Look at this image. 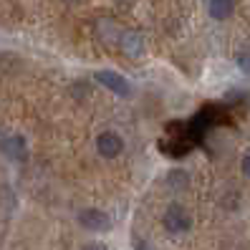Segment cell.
I'll return each mask as SVG.
<instances>
[{
	"instance_id": "obj_8",
	"label": "cell",
	"mask_w": 250,
	"mask_h": 250,
	"mask_svg": "<svg viewBox=\"0 0 250 250\" xmlns=\"http://www.w3.org/2000/svg\"><path fill=\"white\" fill-rule=\"evenodd\" d=\"M96 33L101 36V41L114 43V41H119V36H122V28L116 25L114 21H109V18H101V21L96 23Z\"/></svg>"
},
{
	"instance_id": "obj_3",
	"label": "cell",
	"mask_w": 250,
	"mask_h": 250,
	"mask_svg": "<svg viewBox=\"0 0 250 250\" xmlns=\"http://www.w3.org/2000/svg\"><path fill=\"white\" fill-rule=\"evenodd\" d=\"M79 223L91 230V232H101V230H109L111 228V217L104 210H96V208H86L79 212Z\"/></svg>"
},
{
	"instance_id": "obj_2",
	"label": "cell",
	"mask_w": 250,
	"mask_h": 250,
	"mask_svg": "<svg viewBox=\"0 0 250 250\" xmlns=\"http://www.w3.org/2000/svg\"><path fill=\"white\" fill-rule=\"evenodd\" d=\"M0 152H3L8 159H16L23 162L28 157L25 149V139L21 134H10V131H0Z\"/></svg>"
},
{
	"instance_id": "obj_11",
	"label": "cell",
	"mask_w": 250,
	"mask_h": 250,
	"mask_svg": "<svg viewBox=\"0 0 250 250\" xmlns=\"http://www.w3.org/2000/svg\"><path fill=\"white\" fill-rule=\"evenodd\" d=\"M240 167H243V174L250 180V154H245V157H243V165H240Z\"/></svg>"
},
{
	"instance_id": "obj_13",
	"label": "cell",
	"mask_w": 250,
	"mask_h": 250,
	"mask_svg": "<svg viewBox=\"0 0 250 250\" xmlns=\"http://www.w3.org/2000/svg\"><path fill=\"white\" fill-rule=\"evenodd\" d=\"M68 3H76V0H68Z\"/></svg>"
},
{
	"instance_id": "obj_10",
	"label": "cell",
	"mask_w": 250,
	"mask_h": 250,
	"mask_svg": "<svg viewBox=\"0 0 250 250\" xmlns=\"http://www.w3.org/2000/svg\"><path fill=\"white\" fill-rule=\"evenodd\" d=\"M235 63H238L240 71L250 73V46H245V48L238 51V56H235Z\"/></svg>"
},
{
	"instance_id": "obj_1",
	"label": "cell",
	"mask_w": 250,
	"mask_h": 250,
	"mask_svg": "<svg viewBox=\"0 0 250 250\" xmlns=\"http://www.w3.org/2000/svg\"><path fill=\"white\" fill-rule=\"evenodd\" d=\"M162 223H165V228L174 235L180 232H187L189 225H192V220H189L187 210L182 208V205H169V208L165 210V215H162Z\"/></svg>"
},
{
	"instance_id": "obj_12",
	"label": "cell",
	"mask_w": 250,
	"mask_h": 250,
	"mask_svg": "<svg viewBox=\"0 0 250 250\" xmlns=\"http://www.w3.org/2000/svg\"><path fill=\"white\" fill-rule=\"evenodd\" d=\"M81 250H106V245L104 243H86Z\"/></svg>"
},
{
	"instance_id": "obj_7",
	"label": "cell",
	"mask_w": 250,
	"mask_h": 250,
	"mask_svg": "<svg viewBox=\"0 0 250 250\" xmlns=\"http://www.w3.org/2000/svg\"><path fill=\"white\" fill-rule=\"evenodd\" d=\"M208 10L215 21H228L235 10V0H210Z\"/></svg>"
},
{
	"instance_id": "obj_9",
	"label": "cell",
	"mask_w": 250,
	"mask_h": 250,
	"mask_svg": "<svg viewBox=\"0 0 250 250\" xmlns=\"http://www.w3.org/2000/svg\"><path fill=\"white\" fill-rule=\"evenodd\" d=\"M187 182H189V174L185 169H172L167 174V185L172 189H182V187H187Z\"/></svg>"
},
{
	"instance_id": "obj_5",
	"label": "cell",
	"mask_w": 250,
	"mask_h": 250,
	"mask_svg": "<svg viewBox=\"0 0 250 250\" xmlns=\"http://www.w3.org/2000/svg\"><path fill=\"white\" fill-rule=\"evenodd\" d=\"M96 149L104 159H116L124 149V142H122L119 134H114V131H104V134L96 139Z\"/></svg>"
},
{
	"instance_id": "obj_6",
	"label": "cell",
	"mask_w": 250,
	"mask_h": 250,
	"mask_svg": "<svg viewBox=\"0 0 250 250\" xmlns=\"http://www.w3.org/2000/svg\"><path fill=\"white\" fill-rule=\"evenodd\" d=\"M119 48L129 58H139L144 53V36L139 31H122L119 36Z\"/></svg>"
},
{
	"instance_id": "obj_4",
	"label": "cell",
	"mask_w": 250,
	"mask_h": 250,
	"mask_svg": "<svg viewBox=\"0 0 250 250\" xmlns=\"http://www.w3.org/2000/svg\"><path fill=\"white\" fill-rule=\"evenodd\" d=\"M94 79L99 83H104L109 91H114L116 96H129L131 94V86L124 76H119V73H114V71H96L94 73Z\"/></svg>"
}]
</instances>
